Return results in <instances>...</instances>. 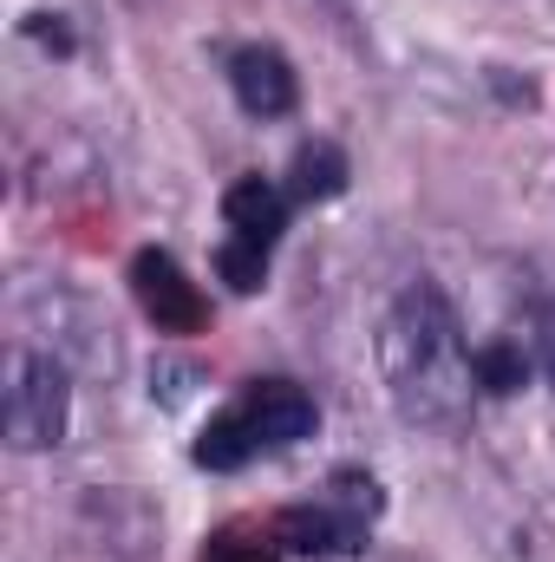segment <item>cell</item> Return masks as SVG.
<instances>
[{"instance_id":"cell-1","label":"cell","mask_w":555,"mask_h":562,"mask_svg":"<svg viewBox=\"0 0 555 562\" xmlns=\"http://www.w3.org/2000/svg\"><path fill=\"white\" fill-rule=\"evenodd\" d=\"M380 373H386V400L406 425L424 431H451L471 419L477 400V353L464 347L457 307L444 301L438 281H412L386 321H380Z\"/></svg>"},{"instance_id":"cell-5","label":"cell","mask_w":555,"mask_h":562,"mask_svg":"<svg viewBox=\"0 0 555 562\" xmlns=\"http://www.w3.org/2000/svg\"><path fill=\"white\" fill-rule=\"evenodd\" d=\"M132 294H138V307L157 321V334H196L203 321H209V301H203V288L177 269V256H163V249H138L132 256Z\"/></svg>"},{"instance_id":"cell-12","label":"cell","mask_w":555,"mask_h":562,"mask_svg":"<svg viewBox=\"0 0 555 562\" xmlns=\"http://www.w3.org/2000/svg\"><path fill=\"white\" fill-rule=\"evenodd\" d=\"M530 347H536V367L550 373V386H555V301L550 307H536V321H530Z\"/></svg>"},{"instance_id":"cell-9","label":"cell","mask_w":555,"mask_h":562,"mask_svg":"<svg viewBox=\"0 0 555 562\" xmlns=\"http://www.w3.org/2000/svg\"><path fill=\"white\" fill-rule=\"evenodd\" d=\"M216 276L229 281L236 294H256V288L269 281V249H262V243H236V236H229V243L216 249Z\"/></svg>"},{"instance_id":"cell-11","label":"cell","mask_w":555,"mask_h":562,"mask_svg":"<svg viewBox=\"0 0 555 562\" xmlns=\"http://www.w3.org/2000/svg\"><path fill=\"white\" fill-rule=\"evenodd\" d=\"M275 550H281L275 537H242V530H216V537L203 543V562H281Z\"/></svg>"},{"instance_id":"cell-4","label":"cell","mask_w":555,"mask_h":562,"mask_svg":"<svg viewBox=\"0 0 555 562\" xmlns=\"http://www.w3.org/2000/svg\"><path fill=\"white\" fill-rule=\"evenodd\" d=\"M72 425V386L66 367L46 353H13L7 360V400H0V431L13 451H46Z\"/></svg>"},{"instance_id":"cell-6","label":"cell","mask_w":555,"mask_h":562,"mask_svg":"<svg viewBox=\"0 0 555 562\" xmlns=\"http://www.w3.org/2000/svg\"><path fill=\"white\" fill-rule=\"evenodd\" d=\"M229 92H236V105L249 119H281V112H294L301 79H294V66L281 59L275 46H242L229 59Z\"/></svg>"},{"instance_id":"cell-3","label":"cell","mask_w":555,"mask_h":562,"mask_svg":"<svg viewBox=\"0 0 555 562\" xmlns=\"http://www.w3.org/2000/svg\"><path fill=\"white\" fill-rule=\"evenodd\" d=\"M373 510H380V484L360 477V471H340V477H333V497L281 510L275 543L294 550V557H353V550L366 543Z\"/></svg>"},{"instance_id":"cell-10","label":"cell","mask_w":555,"mask_h":562,"mask_svg":"<svg viewBox=\"0 0 555 562\" xmlns=\"http://www.w3.org/2000/svg\"><path fill=\"white\" fill-rule=\"evenodd\" d=\"M523 380H530V360H523L510 340H497V347L477 353V386H490V393H517Z\"/></svg>"},{"instance_id":"cell-8","label":"cell","mask_w":555,"mask_h":562,"mask_svg":"<svg viewBox=\"0 0 555 562\" xmlns=\"http://www.w3.org/2000/svg\"><path fill=\"white\" fill-rule=\"evenodd\" d=\"M287 196L294 203H327V196H340L347 190V157L333 150V144H301L294 150V164H287Z\"/></svg>"},{"instance_id":"cell-7","label":"cell","mask_w":555,"mask_h":562,"mask_svg":"<svg viewBox=\"0 0 555 562\" xmlns=\"http://www.w3.org/2000/svg\"><path fill=\"white\" fill-rule=\"evenodd\" d=\"M223 223H229L236 243H262V249H275L281 229H287V196H281L269 177H236V183L223 190Z\"/></svg>"},{"instance_id":"cell-2","label":"cell","mask_w":555,"mask_h":562,"mask_svg":"<svg viewBox=\"0 0 555 562\" xmlns=\"http://www.w3.org/2000/svg\"><path fill=\"white\" fill-rule=\"evenodd\" d=\"M320 425V406L294 386V380H249L236 406H223L216 419L203 425L196 438V464L203 471H242L249 458L281 451V445H301L307 431Z\"/></svg>"}]
</instances>
